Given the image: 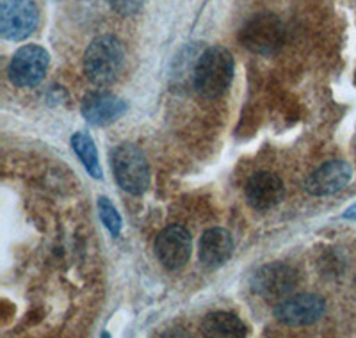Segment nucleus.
<instances>
[{"label": "nucleus", "mask_w": 356, "mask_h": 338, "mask_svg": "<svg viewBox=\"0 0 356 338\" xmlns=\"http://www.w3.org/2000/svg\"><path fill=\"white\" fill-rule=\"evenodd\" d=\"M234 56L225 47H209L198 57L193 72L195 89L205 98H219L227 93L234 81Z\"/></svg>", "instance_id": "1"}, {"label": "nucleus", "mask_w": 356, "mask_h": 338, "mask_svg": "<svg viewBox=\"0 0 356 338\" xmlns=\"http://www.w3.org/2000/svg\"><path fill=\"white\" fill-rule=\"evenodd\" d=\"M125 65V49L118 38H95L84 54V73L95 86H107L114 82Z\"/></svg>", "instance_id": "2"}, {"label": "nucleus", "mask_w": 356, "mask_h": 338, "mask_svg": "<svg viewBox=\"0 0 356 338\" xmlns=\"http://www.w3.org/2000/svg\"><path fill=\"white\" fill-rule=\"evenodd\" d=\"M114 178L118 186L132 196H141L150 187V164L136 145L123 143L111 153Z\"/></svg>", "instance_id": "3"}, {"label": "nucleus", "mask_w": 356, "mask_h": 338, "mask_svg": "<svg viewBox=\"0 0 356 338\" xmlns=\"http://www.w3.org/2000/svg\"><path fill=\"white\" fill-rule=\"evenodd\" d=\"M239 41L251 54L271 56L285 43V25L269 13L255 15L241 27Z\"/></svg>", "instance_id": "4"}, {"label": "nucleus", "mask_w": 356, "mask_h": 338, "mask_svg": "<svg viewBox=\"0 0 356 338\" xmlns=\"http://www.w3.org/2000/svg\"><path fill=\"white\" fill-rule=\"evenodd\" d=\"M298 271L284 262H271L251 274L250 287L253 294L266 301H282L294 292L298 285Z\"/></svg>", "instance_id": "5"}, {"label": "nucleus", "mask_w": 356, "mask_h": 338, "mask_svg": "<svg viewBox=\"0 0 356 338\" xmlns=\"http://www.w3.org/2000/svg\"><path fill=\"white\" fill-rule=\"evenodd\" d=\"M40 9L34 0H4L0 6V34L8 41H24L36 31Z\"/></svg>", "instance_id": "6"}, {"label": "nucleus", "mask_w": 356, "mask_h": 338, "mask_svg": "<svg viewBox=\"0 0 356 338\" xmlns=\"http://www.w3.org/2000/svg\"><path fill=\"white\" fill-rule=\"evenodd\" d=\"M50 65L49 52L40 45H25L18 49L9 63V81L18 88H34L47 75Z\"/></svg>", "instance_id": "7"}, {"label": "nucleus", "mask_w": 356, "mask_h": 338, "mask_svg": "<svg viewBox=\"0 0 356 338\" xmlns=\"http://www.w3.org/2000/svg\"><path fill=\"white\" fill-rule=\"evenodd\" d=\"M193 237L187 228L180 225H171L162 230L155 239V255L159 262L170 271L182 269L191 258Z\"/></svg>", "instance_id": "8"}, {"label": "nucleus", "mask_w": 356, "mask_h": 338, "mask_svg": "<svg viewBox=\"0 0 356 338\" xmlns=\"http://www.w3.org/2000/svg\"><path fill=\"white\" fill-rule=\"evenodd\" d=\"M326 303L316 294H300L285 298L275 306V319L285 326H310L319 321Z\"/></svg>", "instance_id": "9"}, {"label": "nucleus", "mask_w": 356, "mask_h": 338, "mask_svg": "<svg viewBox=\"0 0 356 338\" xmlns=\"http://www.w3.org/2000/svg\"><path fill=\"white\" fill-rule=\"evenodd\" d=\"M129 109V104L109 91H93L82 100L81 113L89 125L107 127L118 121Z\"/></svg>", "instance_id": "10"}, {"label": "nucleus", "mask_w": 356, "mask_h": 338, "mask_svg": "<svg viewBox=\"0 0 356 338\" xmlns=\"http://www.w3.org/2000/svg\"><path fill=\"white\" fill-rule=\"evenodd\" d=\"M353 178V168L346 161H328L307 178L305 189L312 196H332L344 189Z\"/></svg>", "instance_id": "11"}, {"label": "nucleus", "mask_w": 356, "mask_h": 338, "mask_svg": "<svg viewBox=\"0 0 356 338\" xmlns=\"http://www.w3.org/2000/svg\"><path fill=\"white\" fill-rule=\"evenodd\" d=\"M285 196L284 182L271 171H259L248 180L246 200L251 209L266 212L282 203Z\"/></svg>", "instance_id": "12"}, {"label": "nucleus", "mask_w": 356, "mask_h": 338, "mask_svg": "<svg viewBox=\"0 0 356 338\" xmlns=\"http://www.w3.org/2000/svg\"><path fill=\"white\" fill-rule=\"evenodd\" d=\"M234 239L225 228H209L200 239L198 258L205 269H218L230 260Z\"/></svg>", "instance_id": "13"}, {"label": "nucleus", "mask_w": 356, "mask_h": 338, "mask_svg": "<svg viewBox=\"0 0 356 338\" xmlns=\"http://www.w3.org/2000/svg\"><path fill=\"white\" fill-rule=\"evenodd\" d=\"M202 333L211 338H241L246 337L248 328L237 315L214 312L202 321Z\"/></svg>", "instance_id": "14"}, {"label": "nucleus", "mask_w": 356, "mask_h": 338, "mask_svg": "<svg viewBox=\"0 0 356 338\" xmlns=\"http://www.w3.org/2000/svg\"><path fill=\"white\" fill-rule=\"evenodd\" d=\"M72 148L77 153V157L81 159L82 166L86 168L89 175L97 180H102V168L100 161H98V152L95 141L91 139L88 132H75L72 136Z\"/></svg>", "instance_id": "15"}, {"label": "nucleus", "mask_w": 356, "mask_h": 338, "mask_svg": "<svg viewBox=\"0 0 356 338\" xmlns=\"http://www.w3.org/2000/svg\"><path fill=\"white\" fill-rule=\"evenodd\" d=\"M98 210H100V218L102 221H104V225H106V228L109 230V234L113 235V237H118L120 232H122L123 223L122 218H120V214H118V210L114 209V205L111 203L109 198H98Z\"/></svg>", "instance_id": "16"}, {"label": "nucleus", "mask_w": 356, "mask_h": 338, "mask_svg": "<svg viewBox=\"0 0 356 338\" xmlns=\"http://www.w3.org/2000/svg\"><path fill=\"white\" fill-rule=\"evenodd\" d=\"M141 4H143V0H111L113 9H116L120 15H123V17L134 15V13L141 8Z\"/></svg>", "instance_id": "17"}, {"label": "nucleus", "mask_w": 356, "mask_h": 338, "mask_svg": "<svg viewBox=\"0 0 356 338\" xmlns=\"http://www.w3.org/2000/svg\"><path fill=\"white\" fill-rule=\"evenodd\" d=\"M344 218H346V219H356V203H355V205L349 207L348 210H346V212H344Z\"/></svg>", "instance_id": "18"}]
</instances>
